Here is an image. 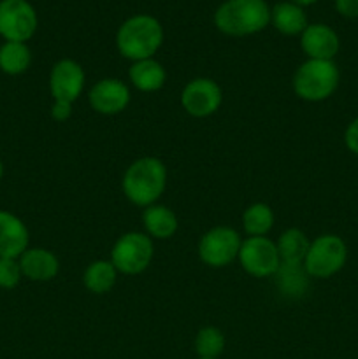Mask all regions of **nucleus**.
<instances>
[{"instance_id": "1", "label": "nucleus", "mask_w": 358, "mask_h": 359, "mask_svg": "<svg viewBox=\"0 0 358 359\" xmlns=\"http://www.w3.org/2000/svg\"><path fill=\"white\" fill-rule=\"evenodd\" d=\"M121 188L133 205L144 209L154 205L167 188V167L160 158H139L123 174Z\"/></svg>"}, {"instance_id": "2", "label": "nucleus", "mask_w": 358, "mask_h": 359, "mask_svg": "<svg viewBox=\"0 0 358 359\" xmlns=\"http://www.w3.org/2000/svg\"><path fill=\"white\" fill-rule=\"evenodd\" d=\"M164 42V28L157 18L137 14L128 18L116 34V48L119 55L132 62L153 58Z\"/></svg>"}, {"instance_id": "3", "label": "nucleus", "mask_w": 358, "mask_h": 359, "mask_svg": "<svg viewBox=\"0 0 358 359\" xmlns=\"http://www.w3.org/2000/svg\"><path fill=\"white\" fill-rule=\"evenodd\" d=\"M270 23L265 0H227L214 13L218 30L230 37H246L262 32Z\"/></svg>"}, {"instance_id": "4", "label": "nucleus", "mask_w": 358, "mask_h": 359, "mask_svg": "<svg viewBox=\"0 0 358 359\" xmlns=\"http://www.w3.org/2000/svg\"><path fill=\"white\" fill-rule=\"evenodd\" d=\"M340 72L333 60H305L293 76V91L305 102H323L336 93Z\"/></svg>"}, {"instance_id": "5", "label": "nucleus", "mask_w": 358, "mask_h": 359, "mask_svg": "<svg viewBox=\"0 0 358 359\" xmlns=\"http://www.w3.org/2000/svg\"><path fill=\"white\" fill-rule=\"evenodd\" d=\"M347 262V245L339 235L325 233L316 237L309 245L304 269L309 277L329 279L344 269Z\"/></svg>"}, {"instance_id": "6", "label": "nucleus", "mask_w": 358, "mask_h": 359, "mask_svg": "<svg viewBox=\"0 0 358 359\" xmlns=\"http://www.w3.org/2000/svg\"><path fill=\"white\" fill-rule=\"evenodd\" d=\"M153 255V238L140 231H128L123 233L112 245L111 263L116 266L118 273L139 276L151 265Z\"/></svg>"}, {"instance_id": "7", "label": "nucleus", "mask_w": 358, "mask_h": 359, "mask_svg": "<svg viewBox=\"0 0 358 359\" xmlns=\"http://www.w3.org/2000/svg\"><path fill=\"white\" fill-rule=\"evenodd\" d=\"M242 238L234 228L214 226L200 237L199 258L211 269H223L239 258Z\"/></svg>"}, {"instance_id": "8", "label": "nucleus", "mask_w": 358, "mask_h": 359, "mask_svg": "<svg viewBox=\"0 0 358 359\" xmlns=\"http://www.w3.org/2000/svg\"><path fill=\"white\" fill-rule=\"evenodd\" d=\"M237 259L242 270L256 279L274 277L281 266L276 242L269 237H248L242 241Z\"/></svg>"}, {"instance_id": "9", "label": "nucleus", "mask_w": 358, "mask_h": 359, "mask_svg": "<svg viewBox=\"0 0 358 359\" xmlns=\"http://www.w3.org/2000/svg\"><path fill=\"white\" fill-rule=\"evenodd\" d=\"M37 25V13L27 0H0V37L6 42L30 41Z\"/></svg>"}, {"instance_id": "10", "label": "nucleus", "mask_w": 358, "mask_h": 359, "mask_svg": "<svg viewBox=\"0 0 358 359\" xmlns=\"http://www.w3.org/2000/svg\"><path fill=\"white\" fill-rule=\"evenodd\" d=\"M223 102V91L216 81L209 77L192 79L181 91V105L193 118L213 116Z\"/></svg>"}, {"instance_id": "11", "label": "nucleus", "mask_w": 358, "mask_h": 359, "mask_svg": "<svg viewBox=\"0 0 358 359\" xmlns=\"http://www.w3.org/2000/svg\"><path fill=\"white\" fill-rule=\"evenodd\" d=\"M84 83H86V76H84L83 67L76 60H60L49 72V91H51L53 100L74 104L83 93Z\"/></svg>"}, {"instance_id": "12", "label": "nucleus", "mask_w": 358, "mask_h": 359, "mask_svg": "<svg viewBox=\"0 0 358 359\" xmlns=\"http://www.w3.org/2000/svg\"><path fill=\"white\" fill-rule=\"evenodd\" d=\"M130 88L116 77L97 81L88 93V104L97 114L116 116L125 111L130 104Z\"/></svg>"}, {"instance_id": "13", "label": "nucleus", "mask_w": 358, "mask_h": 359, "mask_svg": "<svg viewBox=\"0 0 358 359\" xmlns=\"http://www.w3.org/2000/svg\"><path fill=\"white\" fill-rule=\"evenodd\" d=\"M300 48L309 60H333L340 49L339 35L329 25H307L300 34Z\"/></svg>"}, {"instance_id": "14", "label": "nucleus", "mask_w": 358, "mask_h": 359, "mask_svg": "<svg viewBox=\"0 0 358 359\" xmlns=\"http://www.w3.org/2000/svg\"><path fill=\"white\" fill-rule=\"evenodd\" d=\"M30 244L27 224L16 214L0 209V258H20Z\"/></svg>"}, {"instance_id": "15", "label": "nucleus", "mask_w": 358, "mask_h": 359, "mask_svg": "<svg viewBox=\"0 0 358 359\" xmlns=\"http://www.w3.org/2000/svg\"><path fill=\"white\" fill-rule=\"evenodd\" d=\"M18 262L23 277L32 283H49L60 272L58 258L44 248H28Z\"/></svg>"}, {"instance_id": "16", "label": "nucleus", "mask_w": 358, "mask_h": 359, "mask_svg": "<svg viewBox=\"0 0 358 359\" xmlns=\"http://www.w3.org/2000/svg\"><path fill=\"white\" fill-rule=\"evenodd\" d=\"M142 224L147 237L157 238V241H167V238L174 237L179 228V221L174 210L165 205H158V203L144 209Z\"/></svg>"}, {"instance_id": "17", "label": "nucleus", "mask_w": 358, "mask_h": 359, "mask_svg": "<svg viewBox=\"0 0 358 359\" xmlns=\"http://www.w3.org/2000/svg\"><path fill=\"white\" fill-rule=\"evenodd\" d=\"M128 77L133 88H137L142 93H153V91L161 90L165 86L167 72L160 62H157L154 58H147L133 62L128 70Z\"/></svg>"}, {"instance_id": "18", "label": "nucleus", "mask_w": 358, "mask_h": 359, "mask_svg": "<svg viewBox=\"0 0 358 359\" xmlns=\"http://www.w3.org/2000/svg\"><path fill=\"white\" fill-rule=\"evenodd\" d=\"M270 23L283 35H300L307 27V16L297 4L281 2L270 11Z\"/></svg>"}, {"instance_id": "19", "label": "nucleus", "mask_w": 358, "mask_h": 359, "mask_svg": "<svg viewBox=\"0 0 358 359\" xmlns=\"http://www.w3.org/2000/svg\"><path fill=\"white\" fill-rule=\"evenodd\" d=\"M118 279V270L111 259H97L86 266L83 273V283L90 293L105 294L114 287Z\"/></svg>"}, {"instance_id": "20", "label": "nucleus", "mask_w": 358, "mask_h": 359, "mask_svg": "<svg viewBox=\"0 0 358 359\" xmlns=\"http://www.w3.org/2000/svg\"><path fill=\"white\" fill-rule=\"evenodd\" d=\"M276 245L281 256V263H295V265H300V263H304L311 242H309L307 235L302 230H298V228H288V230H284L279 235Z\"/></svg>"}, {"instance_id": "21", "label": "nucleus", "mask_w": 358, "mask_h": 359, "mask_svg": "<svg viewBox=\"0 0 358 359\" xmlns=\"http://www.w3.org/2000/svg\"><path fill=\"white\" fill-rule=\"evenodd\" d=\"M32 51L27 42H4L0 46V70L7 76H21L30 69Z\"/></svg>"}, {"instance_id": "22", "label": "nucleus", "mask_w": 358, "mask_h": 359, "mask_svg": "<svg viewBox=\"0 0 358 359\" xmlns=\"http://www.w3.org/2000/svg\"><path fill=\"white\" fill-rule=\"evenodd\" d=\"M277 287L281 293L290 298H300L307 291L309 279L304 265H295V263H281L279 270L276 273Z\"/></svg>"}, {"instance_id": "23", "label": "nucleus", "mask_w": 358, "mask_h": 359, "mask_svg": "<svg viewBox=\"0 0 358 359\" xmlns=\"http://www.w3.org/2000/svg\"><path fill=\"white\" fill-rule=\"evenodd\" d=\"M274 226V212L267 203L256 202L246 207L242 214V228L248 237H267Z\"/></svg>"}, {"instance_id": "24", "label": "nucleus", "mask_w": 358, "mask_h": 359, "mask_svg": "<svg viewBox=\"0 0 358 359\" xmlns=\"http://www.w3.org/2000/svg\"><path fill=\"white\" fill-rule=\"evenodd\" d=\"M195 351L199 358L218 359L225 351V335L216 326H204L195 337Z\"/></svg>"}, {"instance_id": "25", "label": "nucleus", "mask_w": 358, "mask_h": 359, "mask_svg": "<svg viewBox=\"0 0 358 359\" xmlns=\"http://www.w3.org/2000/svg\"><path fill=\"white\" fill-rule=\"evenodd\" d=\"M23 279L20 262L16 258H0V290H14Z\"/></svg>"}, {"instance_id": "26", "label": "nucleus", "mask_w": 358, "mask_h": 359, "mask_svg": "<svg viewBox=\"0 0 358 359\" xmlns=\"http://www.w3.org/2000/svg\"><path fill=\"white\" fill-rule=\"evenodd\" d=\"M344 144L351 153L358 156V116L347 125L346 132H344Z\"/></svg>"}, {"instance_id": "27", "label": "nucleus", "mask_w": 358, "mask_h": 359, "mask_svg": "<svg viewBox=\"0 0 358 359\" xmlns=\"http://www.w3.org/2000/svg\"><path fill=\"white\" fill-rule=\"evenodd\" d=\"M72 116V104L63 100H55L51 105V118L55 121H67Z\"/></svg>"}, {"instance_id": "28", "label": "nucleus", "mask_w": 358, "mask_h": 359, "mask_svg": "<svg viewBox=\"0 0 358 359\" xmlns=\"http://www.w3.org/2000/svg\"><path fill=\"white\" fill-rule=\"evenodd\" d=\"M336 9L347 20L358 18V0H336Z\"/></svg>"}, {"instance_id": "29", "label": "nucleus", "mask_w": 358, "mask_h": 359, "mask_svg": "<svg viewBox=\"0 0 358 359\" xmlns=\"http://www.w3.org/2000/svg\"><path fill=\"white\" fill-rule=\"evenodd\" d=\"M290 2L297 4V6H300V7H304V6H311V4L318 2V0H290Z\"/></svg>"}, {"instance_id": "30", "label": "nucleus", "mask_w": 358, "mask_h": 359, "mask_svg": "<svg viewBox=\"0 0 358 359\" xmlns=\"http://www.w3.org/2000/svg\"><path fill=\"white\" fill-rule=\"evenodd\" d=\"M2 177H4V161L0 160V181H2Z\"/></svg>"}, {"instance_id": "31", "label": "nucleus", "mask_w": 358, "mask_h": 359, "mask_svg": "<svg viewBox=\"0 0 358 359\" xmlns=\"http://www.w3.org/2000/svg\"><path fill=\"white\" fill-rule=\"evenodd\" d=\"M199 359H209V358H199Z\"/></svg>"}]
</instances>
